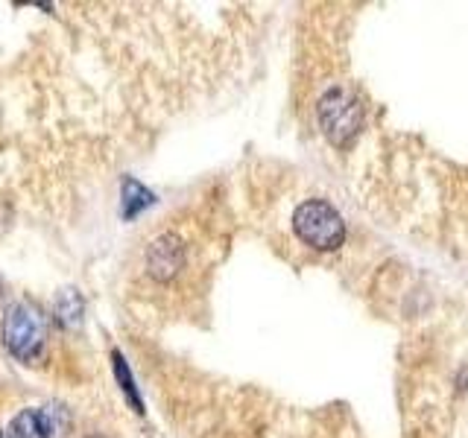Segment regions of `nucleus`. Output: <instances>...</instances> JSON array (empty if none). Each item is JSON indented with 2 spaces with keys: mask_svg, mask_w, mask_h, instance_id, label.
Segmentation results:
<instances>
[{
  "mask_svg": "<svg viewBox=\"0 0 468 438\" xmlns=\"http://www.w3.org/2000/svg\"><path fill=\"white\" fill-rule=\"evenodd\" d=\"M292 231L299 234L304 245L316 248V252H334L346 240L343 216L334 211V204L322 199H307L299 204L296 214H292Z\"/></svg>",
  "mask_w": 468,
  "mask_h": 438,
  "instance_id": "obj_1",
  "label": "nucleus"
},
{
  "mask_svg": "<svg viewBox=\"0 0 468 438\" xmlns=\"http://www.w3.org/2000/svg\"><path fill=\"white\" fill-rule=\"evenodd\" d=\"M319 123L334 146H348L363 126V106L348 88H328L319 99Z\"/></svg>",
  "mask_w": 468,
  "mask_h": 438,
  "instance_id": "obj_2",
  "label": "nucleus"
},
{
  "mask_svg": "<svg viewBox=\"0 0 468 438\" xmlns=\"http://www.w3.org/2000/svg\"><path fill=\"white\" fill-rule=\"evenodd\" d=\"M4 345L12 357L33 362L44 348V318L33 304H15L4 321Z\"/></svg>",
  "mask_w": 468,
  "mask_h": 438,
  "instance_id": "obj_3",
  "label": "nucleus"
},
{
  "mask_svg": "<svg viewBox=\"0 0 468 438\" xmlns=\"http://www.w3.org/2000/svg\"><path fill=\"white\" fill-rule=\"evenodd\" d=\"M182 263H185V245L173 234L158 237L150 245V252H146V266H150V275L158 277V281H170L182 269Z\"/></svg>",
  "mask_w": 468,
  "mask_h": 438,
  "instance_id": "obj_4",
  "label": "nucleus"
},
{
  "mask_svg": "<svg viewBox=\"0 0 468 438\" xmlns=\"http://www.w3.org/2000/svg\"><path fill=\"white\" fill-rule=\"evenodd\" d=\"M9 438H53V421L44 409H24L12 418Z\"/></svg>",
  "mask_w": 468,
  "mask_h": 438,
  "instance_id": "obj_5",
  "label": "nucleus"
},
{
  "mask_svg": "<svg viewBox=\"0 0 468 438\" xmlns=\"http://www.w3.org/2000/svg\"><path fill=\"white\" fill-rule=\"evenodd\" d=\"M155 199L153 193L146 187H141L135 179H123V216L132 219V216H138L144 208H150Z\"/></svg>",
  "mask_w": 468,
  "mask_h": 438,
  "instance_id": "obj_6",
  "label": "nucleus"
},
{
  "mask_svg": "<svg viewBox=\"0 0 468 438\" xmlns=\"http://www.w3.org/2000/svg\"><path fill=\"white\" fill-rule=\"evenodd\" d=\"M112 362H114V374H117V383H121V389L126 391V398H129V403L135 406V412H144V403H141V398H138V389H135V380H132V374H129V365H126V360L117 354H112Z\"/></svg>",
  "mask_w": 468,
  "mask_h": 438,
  "instance_id": "obj_7",
  "label": "nucleus"
},
{
  "mask_svg": "<svg viewBox=\"0 0 468 438\" xmlns=\"http://www.w3.org/2000/svg\"><path fill=\"white\" fill-rule=\"evenodd\" d=\"M0 438H4V433H0Z\"/></svg>",
  "mask_w": 468,
  "mask_h": 438,
  "instance_id": "obj_8",
  "label": "nucleus"
}]
</instances>
